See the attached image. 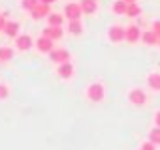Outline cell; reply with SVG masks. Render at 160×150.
Returning <instances> with one entry per match:
<instances>
[{
  "label": "cell",
  "mask_w": 160,
  "mask_h": 150,
  "mask_svg": "<svg viewBox=\"0 0 160 150\" xmlns=\"http://www.w3.org/2000/svg\"><path fill=\"white\" fill-rule=\"evenodd\" d=\"M87 96H89L91 101H102L104 100V87L98 85V83H92L87 88Z\"/></svg>",
  "instance_id": "cell-1"
},
{
  "label": "cell",
  "mask_w": 160,
  "mask_h": 150,
  "mask_svg": "<svg viewBox=\"0 0 160 150\" xmlns=\"http://www.w3.org/2000/svg\"><path fill=\"white\" fill-rule=\"evenodd\" d=\"M64 13H66V17H68L70 21H77L79 17H81V13H83V10H81V4H75V2H72V4H66V8H64Z\"/></svg>",
  "instance_id": "cell-2"
},
{
  "label": "cell",
  "mask_w": 160,
  "mask_h": 150,
  "mask_svg": "<svg viewBox=\"0 0 160 150\" xmlns=\"http://www.w3.org/2000/svg\"><path fill=\"white\" fill-rule=\"evenodd\" d=\"M30 15H32V19H36V21H40L42 17H45V15H49V4H43V2H38L32 10H30Z\"/></svg>",
  "instance_id": "cell-3"
},
{
  "label": "cell",
  "mask_w": 160,
  "mask_h": 150,
  "mask_svg": "<svg viewBox=\"0 0 160 150\" xmlns=\"http://www.w3.org/2000/svg\"><path fill=\"white\" fill-rule=\"evenodd\" d=\"M49 56H51V60L57 62V64H62V62H68V60H70V53H68L66 49H53V51L49 53Z\"/></svg>",
  "instance_id": "cell-4"
},
{
  "label": "cell",
  "mask_w": 160,
  "mask_h": 150,
  "mask_svg": "<svg viewBox=\"0 0 160 150\" xmlns=\"http://www.w3.org/2000/svg\"><path fill=\"white\" fill-rule=\"evenodd\" d=\"M109 40L115 41V43L126 40V28H122V26H111L109 28Z\"/></svg>",
  "instance_id": "cell-5"
},
{
  "label": "cell",
  "mask_w": 160,
  "mask_h": 150,
  "mask_svg": "<svg viewBox=\"0 0 160 150\" xmlns=\"http://www.w3.org/2000/svg\"><path fill=\"white\" fill-rule=\"evenodd\" d=\"M130 101L134 103V105H143L145 101H147V96H145V92L143 90H139V88H134L132 92H130Z\"/></svg>",
  "instance_id": "cell-6"
},
{
  "label": "cell",
  "mask_w": 160,
  "mask_h": 150,
  "mask_svg": "<svg viewBox=\"0 0 160 150\" xmlns=\"http://www.w3.org/2000/svg\"><path fill=\"white\" fill-rule=\"evenodd\" d=\"M36 47H38L42 53H51V51H53V40H51V38L42 36V38L36 41Z\"/></svg>",
  "instance_id": "cell-7"
},
{
  "label": "cell",
  "mask_w": 160,
  "mask_h": 150,
  "mask_svg": "<svg viewBox=\"0 0 160 150\" xmlns=\"http://www.w3.org/2000/svg\"><path fill=\"white\" fill-rule=\"evenodd\" d=\"M15 45H17V49H21V51H28L30 45H32V40H30V36L23 34V36H17V38H15Z\"/></svg>",
  "instance_id": "cell-8"
},
{
  "label": "cell",
  "mask_w": 160,
  "mask_h": 150,
  "mask_svg": "<svg viewBox=\"0 0 160 150\" xmlns=\"http://www.w3.org/2000/svg\"><path fill=\"white\" fill-rule=\"evenodd\" d=\"M58 75H60L62 79H70L72 75H73V66L70 62H62L60 68H58Z\"/></svg>",
  "instance_id": "cell-9"
},
{
  "label": "cell",
  "mask_w": 160,
  "mask_h": 150,
  "mask_svg": "<svg viewBox=\"0 0 160 150\" xmlns=\"http://www.w3.org/2000/svg\"><path fill=\"white\" fill-rule=\"evenodd\" d=\"M43 36L45 38H51V40H60L62 38V28L60 26H47L43 30Z\"/></svg>",
  "instance_id": "cell-10"
},
{
  "label": "cell",
  "mask_w": 160,
  "mask_h": 150,
  "mask_svg": "<svg viewBox=\"0 0 160 150\" xmlns=\"http://www.w3.org/2000/svg\"><path fill=\"white\" fill-rule=\"evenodd\" d=\"M81 10H83V13H94L96 10H98V4H96V0H81Z\"/></svg>",
  "instance_id": "cell-11"
},
{
  "label": "cell",
  "mask_w": 160,
  "mask_h": 150,
  "mask_svg": "<svg viewBox=\"0 0 160 150\" xmlns=\"http://www.w3.org/2000/svg\"><path fill=\"white\" fill-rule=\"evenodd\" d=\"M139 38H141V32H139L138 26H128V28H126V40H128L130 43H136Z\"/></svg>",
  "instance_id": "cell-12"
},
{
  "label": "cell",
  "mask_w": 160,
  "mask_h": 150,
  "mask_svg": "<svg viewBox=\"0 0 160 150\" xmlns=\"http://www.w3.org/2000/svg\"><path fill=\"white\" fill-rule=\"evenodd\" d=\"M4 32H6V36H10V38H17V34H19V25L13 23V21H8L6 26H4Z\"/></svg>",
  "instance_id": "cell-13"
},
{
  "label": "cell",
  "mask_w": 160,
  "mask_h": 150,
  "mask_svg": "<svg viewBox=\"0 0 160 150\" xmlns=\"http://www.w3.org/2000/svg\"><path fill=\"white\" fill-rule=\"evenodd\" d=\"M141 38H143V43H147V45H156V43H158V36H156L152 30H151V32H143Z\"/></svg>",
  "instance_id": "cell-14"
},
{
  "label": "cell",
  "mask_w": 160,
  "mask_h": 150,
  "mask_svg": "<svg viewBox=\"0 0 160 150\" xmlns=\"http://www.w3.org/2000/svg\"><path fill=\"white\" fill-rule=\"evenodd\" d=\"M128 10V2H124V0H117V2L113 4V12L119 13V15H124Z\"/></svg>",
  "instance_id": "cell-15"
},
{
  "label": "cell",
  "mask_w": 160,
  "mask_h": 150,
  "mask_svg": "<svg viewBox=\"0 0 160 150\" xmlns=\"http://www.w3.org/2000/svg\"><path fill=\"white\" fill-rule=\"evenodd\" d=\"M149 87L152 90H160V73H151L149 75Z\"/></svg>",
  "instance_id": "cell-16"
},
{
  "label": "cell",
  "mask_w": 160,
  "mask_h": 150,
  "mask_svg": "<svg viewBox=\"0 0 160 150\" xmlns=\"http://www.w3.org/2000/svg\"><path fill=\"white\" fill-rule=\"evenodd\" d=\"M47 21H49V26H60L62 25V15H58V13H49L47 15Z\"/></svg>",
  "instance_id": "cell-17"
},
{
  "label": "cell",
  "mask_w": 160,
  "mask_h": 150,
  "mask_svg": "<svg viewBox=\"0 0 160 150\" xmlns=\"http://www.w3.org/2000/svg\"><path fill=\"white\" fill-rule=\"evenodd\" d=\"M68 30H70L72 34H81V32H83V25L79 23V19H77V21H70Z\"/></svg>",
  "instance_id": "cell-18"
},
{
  "label": "cell",
  "mask_w": 160,
  "mask_h": 150,
  "mask_svg": "<svg viewBox=\"0 0 160 150\" xmlns=\"http://www.w3.org/2000/svg\"><path fill=\"white\" fill-rule=\"evenodd\" d=\"M139 13H141V8H139L136 2H134V4H128V10H126V15H128V17H138Z\"/></svg>",
  "instance_id": "cell-19"
},
{
  "label": "cell",
  "mask_w": 160,
  "mask_h": 150,
  "mask_svg": "<svg viewBox=\"0 0 160 150\" xmlns=\"http://www.w3.org/2000/svg\"><path fill=\"white\" fill-rule=\"evenodd\" d=\"M149 139H151V143H154V144H160V128L156 126L154 129H151V133H149Z\"/></svg>",
  "instance_id": "cell-20"
},
{
  "label": "cell",
  "mask_w": 160,
  "mask_h": 150,
  "mask_svg": "<svg viewBox=\"0 0 160 150\" xmlns=\"http://www.w3.org/2000/svg\"><path fill=\"white\" fill-rule=\"evenodd\" d=\"M12 56H13V51L10 47H2V49H0V60H12Z\"/></svg>",
  "instance_id": "cell-21"
},
{
  "label": "cell",
  "mask_w": 160,
  "mask_h": 150,
  "mask_svg": "<svg viewBox=\"0 0 160 150\" xmlns=\"http://www.w3.org/2000/svg\"><path fill=\"white\" fill-rule=\"evenodd\" d=\"M38 2H40V0H21V8L30 12V10H32V8H34Z\"/></svg>",
  "instance_id": "cell-22"
},
{
  "label": "cell",
  "mask_w": 160,
  "mask_h": 150,
  "mask_svg": "<svg viewBox=\"0 0 160 150\" xmlns=\"http://www.w3.org/2000/svg\"><path fill=\"white\" fill-rule=\"evenodd\" d=\"M10 96V90H8V87L6 85H0V100H6Z\"/></svg>",
  "instance_id": "cell-23"
},
{
  "label": "cell",
  "mask_w": 160,
  "mask_h": 150,
  "mask_svg": "<svg viewBox=\"0 0 160 150\" xmlns=\"http://www.w3.org/2000/svg\"><path fill=\"white\" fill-rule=\"evenodd\" d=\"M141 150H154V143H151V141L149 143H143L141 144Z\"/></svg>",
  "instance_id": "cell-24"
},
{
  "label": "cell",
  "mask_w": 160,
  "mask_h": 150,
  "mask_svg": "<svg viewBox=\"0 0 160 150\" xmlns=\"http://www.w3.org/2000/svg\"><path fill=\"white\" fill-rule=\"evenodd\" d=\"M152 32H154V34L160 38V21H156V23L152 25Z\"/></svg>",
  "instance_id": "cell-25"
},
{
  "label": "cell",
  "mask_w": 160,
  "mask_h": 150,
  "mask_svg": "<svg viewBox=\"0 0 160 150\" xmlns=\"http://www.w3.org/2000/svg\"><path fill=\"white\" fill-rule=\"evenodd\" d=\"M6 23H8V21H6V17H4L2 13H0V32H4V26H6Z\"/></svg>",
  "instance_id": "cell-26"
},
{
  "label": "cell",
  "mask_w": 160,
  "mask_h": 150,
  "mask_svg": "<svg viewBox=\"0 0 160 150\" xmlns=\"http://www.w3.org/2000/svg\"><path fill=\"white\" fill-rule=\"evenodd\" d=\"M154 122H156V126H158V128H160V111H158V113H156V116H154Z\"/></svg>",
  "instance_id": "cell-27"
},
{
  "label": "cell",
  "mask_w": 160,
  "mask_h": 150,
  "mask_svg": "<svg viewBox=\"0 0 160 150\" xmlns=\"http://www.w3.org/2000/svg\"><path fill=\"white\" fill-rule=\"evenodd\" d=\"M40 2H43V4H53L55 0H40Z\"/></svg>",
  "instance_id": "cell-28"
},
{
  "label": "cell",
  "mask_w": 160,
  "mask_h": 150,
  "mask_svg": "<svg viewBox=\"0 0 160 150\" xmlns=\"http://www.w3.org/2000/svg\"><path fill=\"white\" fill-rule=\"evenodd\" d=\"M124 2H128V4H134V2H136V0H124Z\"/></svg>",
  "instance_id": "cell-29"
},
{
  "label": "cell",
  "mask_w": 160,
  "mask_h": 150,
  "mask_svg": "<svg viewBox=\"0 0 160 150\" xmlns=\"http://www.w3.org/2000/svg\"><path fill=\"white\" fill-rule=\"evenodd\" d=\"M158 45H160V38H158Z\"/></svg>",
  "instance_id": "cell-30"
}]
</instances>
